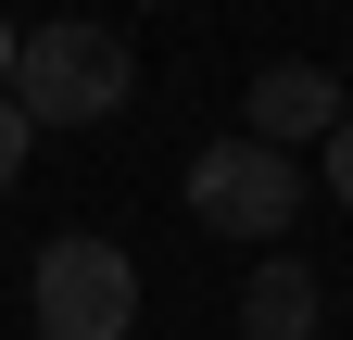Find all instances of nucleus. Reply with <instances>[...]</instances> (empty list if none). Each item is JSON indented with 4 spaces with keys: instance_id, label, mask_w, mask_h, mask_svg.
<instances>
[{
    "instance_id": "nucleus-1",
    "label": "nucleus",
    "mask_w": 353,
    "mask_h": 340,
    "mask_svg": "<svg viewBox=\"0 0 353 340\" xmlns=\"http://www.w3.org/2000/svg\"><path fill=\"white\" fill-rule=\"evenodd\" d=\"M126 89H139V63H126V38L114 25H26V51H13V101L38 126H114Z\"/></svg>"
},
{
    "instance_id": "nucleus-8",
    "label": "nucleus",
    "mask_w": 353,
    "mask_h": 340,
    "mask_svg": "<svg viewBox=\"0 0 353 340\" xmlns=\"http://www.w3.org/2000/svg\"><path fill=\"white\" fill-rule=\"evenodd\" d=\"M13 51H26V38H13V13H0V89H13Z\"/></svg>"
},
{
    "instance_id": "nucleus-5",
    "label": "nucleus",
    "mask_w": 353,
    "mask_h": 340,
    "mask_svg": "<svg viewBox=\"0 0 353 340\" xmlns=\"http://www.w3.org/2000/svg\"><path fill=\"white\" fill-rule=\"evenodd\" d=\"M316 303H328V277L278 240V252L252 265V290H240V340H316Z\"/></svg>"
},
{
    "instance_id": "nucleus-7",
    "label": "nucleus",
    "mask_w": 353,
    "mask_h": 340,
    "mask_svg": "<svg viewBox=\"0 0 353 340\" xmlns=\"http://www.w3.org/2000/svg\"><path fill=\"white\" fill-rule=\"evenodd\" d=\"M316 177H328V202H341V215H353V114H341L328 139H316Z\"/></svg>"
},
{
    "instance_id": "nucleus-4",
    "label": "nucleus",
    "mask_w": 353,
    "mask_h": 340,
    "mask_svg": "<svg viewBox=\"0 0 353 340\" xmlns=\"http://www.w3.org/2000/svg\"><path fill=\"white\" fill-rule=\"evenodd\" d=\"M240 126H252V139H278V151L328 139V126H341V76H328V63H265L252 101H240Z\"/></svg>"
},
{
    "instance_id": "nucleus-3",
    "label": "nucleus",
    "mask_w": 353,
    "mask_h": 340,
    "mask_svg": "<svg viewBox=\"0 0 353 340\" xmlns=\"http://www.w3.org/2000/svg\"><path fill=\"white\" fill-rule=\"evenodd\" d=\"M26 303H38V340H126L139 328V265L114 240H51Z\"/></svg>"
},
{
    "instance_id": "nucleus-2",
    "label": "nucleus",
    "mask_w": 353,
    "mask_h": 340,
    "mask_svg": "<svg viewBox=\"0 0 353 340\" xmlns=\"http://www.w3.org/2000/svg\"><path fill=\"white\" fill-rule=\"evenodd\" d=\"M190 215L214 227V240H265L278 252L290 240V215H303V164L278 151V139H214V151H190Z\"/></svg>"
},
{
    "instance_id": "nucleus-6",
    "label": "nucleus",
    "mask_w": 353,
    "mask_h": 340,
    "mask_svg": "<svg viewBox=\"0 0 353 340\" xmlns=\"http://www.w3.org/2000/svg\"><path fill=\"white\" fill-rule=\"evenodd\" d=\"M26 151H38V114H26L13 89H0V189H13V177H26Z\"/></svg>"
}]
</instances>
